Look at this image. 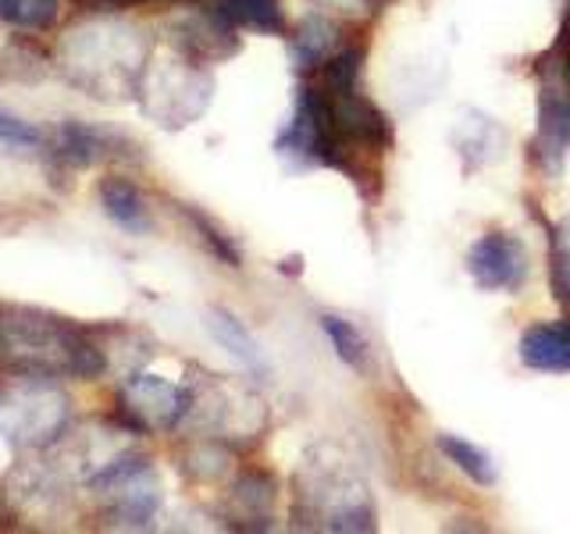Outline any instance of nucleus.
Wrapping results in <instances>:
<instances>
[{
    "mask_svg": "<svg viewBox=\"0 0 570 534\" xmlns=\"http://www.w3.org/2000/svg\"><path fill=\"white\" fill-rule=\"evenodd\" d=\"M364 43H346L311 76H296L293 115L275 136L289 168L343 171L364 196L382 192V157L392 150V121L364 89Z\"/></svg>",
    "mask_w": 570,
    "mask_h": 534,
    "instance_id": "nucleus-1",
    "label": "nucleus"
},
{
    "mask_svg": "<svg viewBox=\"0 0 570 534\" xmlns=\"http://www.w3.org/2000/svg\"><path fill=\"white\" fill-rule=\"evenodd\" d=\"M0 370L97 382L111 364L97 325H79L65 314L0 299Z\"/></svg>",
    "mask_w": 570,
    "mask_h": 534,
    "instance_id": "nucleus-2",
    "label": "nucleus"
},
{
    "mask_svg": "<svg viewBox=\"0 0 570 534\" xmlns=\"http://www.w3.org/2000/svg\"><path fill=\"white\" fill-rule=\"evenodd\" d=\"M154 53L150 36L125 22L115 11H97L65 32L58 47V68L71 86L97 100H132Z\"/></svg>",
    "mask_w": 570,
    "mask_h": 534,
    "instance_id": "nucleus-3",
    "label": "nucleus"
},
{
    "mask_svg": "<svg viewBox=\"0 0 570 534\" xmlns=\"http://www.w3.org/2000/svg\"><path fill=\"white\" fill-rule=\"evenodd\" d=\"M293 495L296 527L335 534H367L379 527V513H374L364 477L328 449L303 456L293 477Z\"/></svg>",
    "mask_w": 570,
    "mask_h": 534,
    "instance_id": "nucleus-4",
    "label": "nucleus"
},
{
    "mask_svg": "<svg viewBox=\"0 0 570 534\" xmlns=\"http://www.w3.org/2000/svg\"><path fill=\"white\" fill-rule=\"evenodd\" d=\"M71 427V396L58 378L11 374L0 382V438L14 453H47Z\"/></svg>",
    "mask_w": 570,
    "mask_h": 534,
    "instance_id": "nucleus-5",
    "label": "nucleus"
},
{
    "mask_svg": "<svg viewBox=\"0 0 570 534\" xmlns=\"http://www.w3.org/2000/svg\"><path fill=\"white\" fill-rule=\"evenodd\" d=\"M214 97V79L207 65L186 58L183 50L150 53L147 71L139 79V107L160 129H186L200 118Z\"/></svg>",
    "mask_w": 570,
    "mask_h": 534,
    "instance_id": "nucleus-6",
    "label": "nucleus"
},
{
    "mask_svg": "<svg viewBox=\"0 0 570 534\" xmlns=\"http://www.w3.org/2000/svg\"><path fill=\"white\" fill-rule=\"evenodd\" d=\"M86 492L97 495L107 527L118 531H147L160 510V481L150 456L136 449H121L107 456L100 467L86 477Z\"/></svg>",
    "mask_w": 570,
    "mask_h": 534,
    "instance_id": "nucleus-7",
    "label": "nucleus"
},
{
    "mask_svg": "<svg viewBox=\"0 0 570 534\" xmlns=\"http://www.w3.org/2000/svg\"><path fill=\"white\" fill-rule=\"evenodd\" d=\"M0 506L26 527H58L71 510L68 463L29 453V459L18 463L0 485Z\"/></svg>",
    "mask_w": 570,
    "mask_h": 534,
    "instance_id": "nucleus-8",
    "label": "nucleus"
},
{
    "mask_svg": "<svg viewBox=\"0 0 570 534\" xmlns=\"http://www.w3.org/2000/svg\"><path fill=\"white\" fill-rule=\"evenodd\" d=\"M193 388V409L189 421L200 424L207 438L225 445H254L267 427V409L254 388L228 378H207Z\"/></svg>",
    "mask_w": 570,
    "mask_h": 534,
    "instance_id": "nucleus-9",
    "label": "nucleus"
},
{
    "mask_svg": "<svg viewBox=\"0 0 570 534\" xmlns=\"http://www.w3.org/2000/svg\"><path fill=\"white\" fill-rule=\"evenodd\" d=\"M193 388L150 370H132L115 399V424L132 435H171L189 421Z\"/></svg>",
    "mask_w": 570,
    "mask_h": 534,
    "instance_id": "nucleus-10",
    "label": "nucleus"
},
{
    "mask_svg": "<svg viewBox=\"0 0 570 534\" xmlns=\"http://www.w3.org/2000/svg\"><path fill=\"white\" fill-rule=\"evenodd\" d=\"M534 79H539V129L531 154L546 175H560L570 154V79L552 47L534 65Z\"/></svg>",
    "mask_w": 570,
    "mask_h": 534,
    "instance_id": "nucleus-11",
    "label": "nucleus"
},
{
    "mask_svg": "<svg viewBox=\"0 0 570 534\" xmlns=\"http://www.w3.org/2000/svg\"><path fill=\"white\" fill-rule=\"evenodd\" d=\"M139 157V142L132 136H125L118 129H107V125L94 121H58L50 129L43 160L50 171H86L107 165V160H136Z\"/></svg>",
    "mask_w": 570,
    "mask_h": 534,
    "instance_id": "nucleus-12",
    "label": "nucleus"
},
{
    "mask_svg": "<svg viewBox=\"0 0 570 534\" xmlns=\"http://www.w3.org/2000/svg\"><path fill=\"white\" fill-rule=\"evenodd\" d=\"M239 29L228 26L218 14V8L204 4V0H178L168 11V40L175 50H183L186 58L200 65H218L228 61L232 53H239Z\"/></svg>",
    "mask_w": 570,
    "mask_h": 534,
    "instance_id": "nucleus-13",
    "label": "nucleus"
},
{
    "mask_svg": "<svg viewBox=\"0 0 570 534\" xmlns=\"http://www.w3.org/2000/svg\"><path fill=\"white\" fill-rule=\"evenodd\" d=\"M468 275L485 293H517L528 278V249L510 231H485L468 249Z\"/></svg>",
    "mask_w": 570,
    "mask_h": 534,
    "instance_id": "nucleus-14",
    "label": "nucleus"
},
{
    "mask_svg": "<svg viewBox=\"0 0 570 534\" xmlns=\"http://www.w3.org/2000/svg\"><path fill=\"white\" fill-rule=\"evenodd\" d=\"M346 43H353V40L346 36L343 22H335L332 14H321V11L307 14L289 36V53H293L296 76H311V71H317L328 58H335Z\"/></svg>",
    "mask_w": 570,
    "mask_h": 534,
    "instance_id": "nucleus-15",
    "label": "nucleus"
},
{
    "mask_svg": "<svg viewBox=\"0 0 570 534\" xmlns=\"http://www.w3.org/2000/svg\"><path fill=\"white\" fill-rule=\"evenodd\" d=\"M228 527L236 531H267L275 516V481L264 471H246L232 481L228 492Z\"/></svg>",
    "mask_w": 570,
    "mask_h": 534,
    "instance_id": "nucleus-16",
    "label": "nucleus"
},
{
    "mask_svg": "<svg viewBox=\"0 0 570 534\" xmlns=\"http://www.w3.org/2000/svg\"><path fill=\"white\" fill-rule=\"evenodd\" d=\"M517 356L539 374H570V317L531 325L517 343Z\"/></svg>",
    "mask_w": 570,
    "mask_h": 534,
    "instance_id": "nucleus-17",
    "label": "nucleus"
},
{
    "mask_svg": "<svg viewBox=\"0 0 570 534\" xmlns=\"http://www.w3.org/2000/svg\"><path fill=\"white\" fill-rule=\"evenodd\" d=\"M204 325H207L214 343H218L228 356H236V364L249 374V378L267 382V374H272V367H267V356H264L261 343L254 338V332H249L236 314L225 310V307H210L204 314Z\"/></svg>",
    "mask_w": 570,
    "mask_h": 534,
    "instance_id": "nucleus-18",
    "label": "nucleus"
},
{
    "mask_svg": "<svg viewBox=\"0 0 570 534\" xmlns=\"http://www.w3.org/2000/svg\"><path fill=\"white\" fill-rule=\"evenodd\" d=\"M100 207L104 214L111 218L118 228L132 231V236H142V231L154 228V214H150V200L142 196V189L136 182H129V178L121 175H107L100 189Z\"/></svg>",
    "mask_w": 570,
    "mask_h": 534,
    "instance_id": "nucleus-19",
    "label": "nucleus"
},
{
    "mask_svg": "<svg viewBox=\"0 0 570 534\" xmlns=\"http://www.w3.org/2000/svg\"><path fill=\"white\" fill-rule=\"evenodd\" d=\"M228 26L261 32V36H285L289 18H285L282 0H210Z\"/></svg>",
    "mask_w": 570,
    "mask_h": 534,
    "instance_id": "nucleus-20",
    "label": "nucleus"
},
{
    "mask_svg": "<svg viewBox=\"0 0 570 534\" xmlns=\"http://www.w3.org/2000/svg\"><path fill=\"white\" fill-rule=\"evenodd\" d=\"M68 0H0V26L18 32H50L61 26Z\"/></svg>",
    "mask_w": 570,
    "mask_h": 534,
    "instance_id": "nucleus-21",
    "label": "nucleus"
},
{
    "mask_svg": "<svg viewBox=\"0 0 570 534\" xmlns=\"http://www.w3.org/2000/svg\"><path fill=\"white\" fill-rule=\"evenodd\" d=\"M435 445H439V453L450 459L463 477L474 481V485H481V488H492L495 485V477H499L495 474V463H492V456L485 449H481V445L460 438V435H439Z\"/></svg>",
    "mask_w": 570,
    "mask_h": 534,
    "instance_id": "nucleus-22",
    "label": "nucleus"
},
{
    "mask_svg": "<svg viewBox=\"0 0 570 534\" xmlns=\"http://www.w3.org/2000/svg\"><path fill=\"white\" fill-rule=\"evenodd\" d=\"M317 325H321V332L328 335V343H332L335 356H338V360H343L346 367H353V370H364V367H367V360H371V346H367L364 332L356 328L353 320L338 317V314H321V317H317Z\"/></svg>",
    "mask_w": 570,
    "mask_h": 534,
    "instance_id": "nucleus-23",
    "label": "nucleus"
},
{
    "mask_svg": "<svg viewBox=\"0 0 570 534\" xmlns=\"http://www.w3.org/2000/svg\"><path fill=\"white\" fill-rule=\"evenodd\" d=\"M492 136H503L499 125H492V118L478 115V111H463L460 125H456V147L468 171H474L481 160L492 157Z\"/></svg>",
    "mask_w": 570,
    "mask_h": 534,
    "instance_id": "nucleus-24",
    "label": "nucleus"
},
{
    "mask_svg": "<svg viewBox=\"0 0 570 534\" xmlns=\"http://www.w3.org/2000/svg\"><path fill=\"white\" fill-rule=\"evenodd\" d=\"M47 139H50V129H43V125H36V121H29L22 115L8 111V107L0 103V147L11 150V154H36V157H43Z\"/></svg>",
    "mask_w": 570,
    "mask_h": 534,
    "instance_id": "nucleus-25",
    "label": "nucleus"
},
{
    "mask_svg": "<svg viewBox=\"0 0 570 534\" xmlns=\"http://www.w3.org/2000/svg\"><path fill=\"white\" fill-rule=\"evenodd\" d=\"M183 207V214H186V221L193 225V231L196 236L204 239V246L210 249L214 257H218L222 264H228V267H239L243 264V254H239V246H236V239L228 236V231L214 221V218H207L204 210H196V207H189V204H178Z\"/></svg>",
    "mask_w": 570,
    "mask_h": 534,
    "instance_id": "nucleus-26",
    "label": "nucleus"
},
{
    "mask_svg": "<svg viewBox=\"0 0 570 534\" xmlns=\"http://www.w3.org/2000/svg\"><path fill=\"white\" fill-rule=\"evenodd\" d=\"M549 275H552L557 299L570 310V218L552 228V236H549Z\"/></svg>",
    "mask_w": 570,
    "mask_h": 534,
    "instance_id": "nucleus-27",
    "label": "nucleus"
},
{
    "mask_svg": "<svg viewBox=\"0 0 570 534\" xmlns=\"http://www.w3.org/2000/svg\"><path fill=\"white\" fill-rule=\"evenodd\" d=\"M552 50H557V58L567 71V79H570V11L563 18V26H560V36H557V43H552Z\"/></svg>",
    "mask_w": 570,
    "mask_h": 534,
    "instance_id": "nucleus-28",
    "label": "nucleus"
},
{
    "mask_svg": "<svg viewBox=\"0 0 570 534\" xmlns=\"http://www.w3.org/2000/svg\"><path fill=\"white\" fill-rule=\"evenodd\" d=\"M79 4H86V8H94V11H125V8L154 4V0H79Z\"/></svg>",
    "mask_w": 570,
    "mask_h": 534,
    "instance_id": "nucleus-29",
    "label": "nucleus"
}]
</instances>
